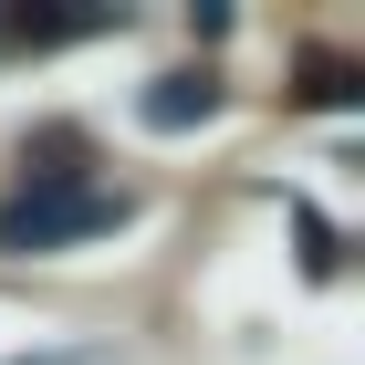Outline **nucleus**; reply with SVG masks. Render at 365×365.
Returning a JSON list of instances; mask_svg holds the SVG:
<instances>
[{"label":"nucleus","mask_w":365,"mask_h":365,"mask_svg":"<svg viewBox=\"0 0 365 365\" xmlns=\"http://www.w3.org/2000/svg\"><path fill=\"white\" fill-rule=\"evenodd\" d=\"M292 230H303V272H313V282H334L344 240H334V230H324V209H313V198H292Z\"/></svg>","instance_id":"obj_5"},{"label":"nucleus","mask_w":365,"mask_h":365,"mask_svg":"<svg viewBox=\"0 0 365 365\" xmlns=\"http://www.w3.org/2000/svg\"><path fill=\"white\" fill-rule=\"evenodd\" d=\"M115 220H125V188H105V178H42V188H21L0 209V251H73V240H94Z\"/></svg>","instance_id":"obj_1"},{"label":"nucleus","mask_w":365,"mask_h":365,"mask_svg":"<svg viewBox=\"0 0 365 365\" xmlns=\"http://www.w3.org/2000/svg\"><path fill=\"white\" fill-rule=\"evenodd\" d=\"M11 365H94L84 344H63V355H11Z\"/></svg>","instance_id":"obj_6"},{"label":"nucleus","mask_w":365,"mask_h":365,"mask_svg":"<svg viewBox=\"0 0 365 365\" xmlns=\"http://www.w3.org/2000/svg\"><path fill=\"white\" fill-rule=\"evenodd\" d=\"M73 31H105V11H0L11 53H42V42H73Z\"/></svg>","instance_id":"obj_3"},{"label":"nucleus","mask_w":365,"mask_h":365,"mask_svg":"<svg viewBox=\"0 0 365 365\" xmlns=\"http://www.w3.org/2000/svg\"><path fill=\"white\" fill-rule=\"evenodd\" d=\"M355 94H365V63H344V53H303L292 105H355Z\"/></svg>","instance_id":"obj_4"},{"label":"nucleus","mask_w":365,"mask_h":365,"mask_svg":"<svg viewBox=\"0 0 365 365\" xmlns=\"http://www.w3.org/2000/svg\"><path fill=\"white\" fill-rule=\"evenodd\" d=\"M209 115H220V73H209V63L157 73V84L136 94V125H146V136H188V125H209Z\"/></svg>","instance_id":"obj_2"}]
</instances>
